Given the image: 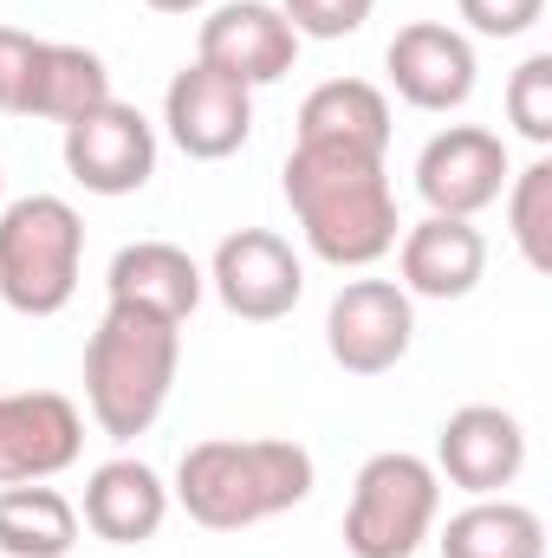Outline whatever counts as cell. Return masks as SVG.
I'll list each match as a JSON object with an SVG mask.
<instances>
[{
  "instance_id": "6da1fadb",
  "label": "cell",
  "mask_w": 552,
  "mask_h": 558,
  "mask_svg": "<svg viewBox=\"0 0 552 558\" xmlns=\"http://www.w3.org/2000/svg\"><path fill=\"white\" fill-rule=\"evenodd\" d=\"M279 189H286V208L305 234V247L325 260V267H377L404 221H397V189H391V169L384 156L371 149H345V143H292L286 149V169H279Z\"/></svg>"
},
{
  "instance_id": "7a4b0ae2",
  "label": "cell",
  "mask_w": 552,
  "mask_h": 558,
  "mask_svg": "<svg viewBox=\"0 0 552 558\" xmlns=\"http://www.w3.org/2000/svg\"><path fill=\"white\" fill-rule=\"evenodd\" d=\"M312 481H319L312 454L286 435H248V441L215 435V441L182 448L169 500L208 533H248L261 520L292 513L312 494Z\"/></svg>"
},
{
  "instance_id": "3957f363",
  "label": "cell",
  "mask_w": 552,
  "mask_h": 558,
  "mask_svg": "<svg viewBox=\"0 0 552 558\" xmlns=\"http://www.w3.org/2000/svg\"><path fill=\"white\" fill-rule=\"evenodd\" d=\"M182 371V325L137 305H111L85 344V410L111 441H137L156 428Z\"/></svg>"
},
{
  "instance_id": "277c9868",
  "label": "cell",
  "mask_w": 552,
  "mask_h": 558,
  "mask_svg": "<svg viewBox=\"0 0 552 558\" xmlns=\"http://www.w3.org/2000/svg\"><path fill=\"white\" fill-rule=\"evenodd\" d=\"M85 221L65 195H20L0 208V299L20 318H59L79 292Z\"/></svg>"
},
{
  "instance_id": "5b68a950",
  "label": "cell",
  "mask_w": 552,
  "mask_h": 558,
  "mask_svg": "<svg viewBox=\"0 0 552 558\" xmlns=\"http://www.w3.org/2000/svg\"><path fill=\"white\" fill-rule=\"evenodd\" d=\"M442 520V474L410 454L384 448L358 468L345 507V553L351 558H416Z\"/></svg>"
},
{
  "instance_id": "8992f818",
  "label": "cell",
  "mask_w": 552,
  "mask_h": 558,
  "mask_svg": "<svg viewBox=\"0 0 552 558\" xmlns=\"http://www.w3.org/2000/svg\"><path fill=\"white\" fill-rule=\"evenodd\" d=\"M416 344V299L397 279H345L325 305V351L345 377H384Z\"/></svg>"
},
{
  "instance_id": "52a82bcc",
  "label": "cell",
  "mask_w": 552,
  "mask_h": 558,
  "mask_svg": "<svg viewBox=\"0 0 552 558\" xmlns=\"http://www.w3.org/2000/svg\"><path fill=\"white\" fill-rule=\"evenodd\" d=\"M507 143L481 124H448L422 143L416 156V195L429 202V215H455V221H475L481 208H494L507 195Z\"/></svg>"
},
{
  "instance_id": "ba28073f",
  "label": "cell",
  "mask_w": 552,
  "mask_h": 558,
  "mask_svg": "<svg viewBox=\"0 0 552 558\" xmlns=\"http://www.w3.org/2000/svg\"><path fill=\"white\" fill-rule=\"evenodd\" d=\"M208 286H215V299L235 318L274 325V318H286L299 305V292H305V260L292 254V241L274 234V228H235L215 247V260H208Z\"/></svg>"
},
{
  "instance_id": "9c48e42d",
  "label": "cell",
  "mask_w": 552,
  "mask_h": 558,
  "mask_svg": "<svg viewBox=\"0 0 552 558\" xmlns=\"http://www.w3.org/2000/svg\"><path fill=\"white\" fill-rule=\"evenodd\" d=\"M163 131L189 162H221L254 137V92L195 59L163 92Z\"/></svg>"
},
{
  "instance_id": "30bf717a",
  "label": "cell",
  "mask_w": 552,
  "mask_h": 558,
  "mask_svg": "<svg viewBox=\"0 0 552 558\" xmlns=\"http://www.w3.org/2000/svg\"><path fill=\"white\" fill-rule=\"evenodd\" d=\"M85 454V416L59 390H7L0 397V487H33L65 474Z\"/></svg>"
},
{
  "instance_id": "8fae6325",
  "label": "cell",
  "mask_w": 552,
  "mask_h": 558,
  "mask_svg": "<svg viewBox=\"0 0 552 558\" xmlns=\"http://www.w3.org/2000/svg\"><path fill=\"white\" fill-rule=\"evenodd\" d=\"M65 169L92 195H137L156 175V124L137 105L105 98L79 124H65Z\"/></svg>"
},
{
  "instance_id": "7c38bea8",
  "label": "cell",
  "mask_w": 552,
  "mask_h": 558,
  "mask_svg": "<svg viewBox=\"0 0 552 558\" xmlns=\"http://www.w3.org/2000/svg\"><path fill=\"white\" fill-rule=\"evenodd\" d=\"M448 487H461L468 500H488L501 487L520 481L527 468V428L501 403H461L435 435V461H429Z\"/></svg>"
},
{
  "instance_id": "4fadbf2b",
  "label": "cell",
  "mask_w": 552,
  "mask_h": 558,
  "mask_svg": "<svg viewBox=\"0 0 552 558\" xmlns=\"http://www.w3.org/2000/svg\"><path fill=\"white\" fill-rule=\"evenodd\" d=\"M195 59L241 78L248 92H261V85H279L292 72L299 33L286 26L274 0H221V7H208V20L195 33Z\"/></svg>"
},
{
  "instance_id": "5bb4252c",
  "label": "cell",
  "mask_w": 552,
  "mask_h": 558,
  "mask_svg": "<svg viewBox=\"0 0 552 558\" xmlns=\"http://www.w3.org/2000/svg\"><path fill=\"white\" fill-rule=\"evenodd\" d=\"M384 72H391V85H397V98L410 105V111H461L468 98H475V46H468V33H455V26H442V20H410V26H397V39L384 46Z\"/></svg>"
},
{
  "instance_id": "9a60e30c",
  "label": "cell",
  "mask_w": 552,
  "mask_h": 558,
  "mask_svg": "<svg viewBox=\"0 0 552 558\" xmlns=\"http://www.w3.org/2000/svg\"><path fill=\"white\" fill-rule=\"evenodd\" d=\"M397 286L410 299H468L488 274V241L475 221L455 215H422L416 228L397 234Z\"/></svg>"
},
{
  "instance_id": "2e32d148",
  "label": "cell",
  "mask_w": 552,
  "mask_h": 558,
  "mask_svg": "<svg viewBox=\"0 0 552 558\" xmlns=\"http://www.w3.org/2000/svg\"><path fill=\"white\" fill-rule=\"evenodd\" d=\"M79 520L105 546H149L163 533V520H169V487H163V474L149 461L118 454V461L92 468L85 500H79Z\"/></svg>"
},
{
  "instance_id": "e0dca14e",
  "label": "cell",
  "mask_w": 552,
  "mask_h": 558,
  "mask_svg": "<svg viewBox=\"0 0 552 558\" xmlns=\"http://www.w3.org/2000/svg\"><path fill=\"white\" fill-rule=\"evenodd\" d=\"M105 292H111V305H137V312H156V318H176L182 325L202 305L208 274L176 241H131V247L111 254Z\"/></svg>"
},
{
  "instance_id": "ac0fdd59",
  "label": "cell",
  "mask_w": 552,
  "mask_h": 558,
  "mask_svg": "<svg viewBox=\"0 0 552 558\" xmlns=\"http://www.w3.org/2000/svg\"><path fill=\"white\" fill-rule=\"evenodd\" d=\"M111 98V65L92 52V46H72V39H39L33 52V72H26V98H20V118H39V124H79L85 111H98Z\"/></svg>"
},
{
  "instance_id": "d6986e66",
  "label": "cell",
  "mask_w": 552,
  "mask_h": 558,
  "mask_svg": "<svg viewBox=\"0 0 552 558\" xmlns=\"http://www.w3.org/2000/svg\"><path fill=\"white\" fill-rule=\"evenodd\" d=\"M292 143H345V149H391V98L371 78H325L299 105Z\"/></svg>"
},
{
  "instance_id": "ffe728a7",
  "label": "cell",
  "mask_w": 552,
  "mask_h": 558,
  "mask_svg": "<svg viewBox=\"0 0 552 558\" xmlns=\"http://www.w3.org/2000/svg\"><path fill=\"white\" fill-rule=\"evenodd\" d=\"M435 546H442V558H547V520L507 494H488V500H468L461 513H448Z\"/></svg>"
},
{
  "instance_id": "44dd1931",
  "label": "cell",
  "mask_w": 552,
  "mask_h": 558,
  "mask_svg": "<svg viewBox=\"0 0 552 558\" xmlns=\"http://www.w3.org/2000/svg\"><path fill=\"white\" fill-rule=\"evenodd\" d=\"M79 546V507L33 481V487H0V558H65Z\"/></svg>"
},
{
  "instance_id": "7402d4cb",
  "label": "cell",
  "mask_w": 552,
  "mask_h": 558,
  "mask_svg": "<svg viewBox=\"0 0 552 558\" xmlns=\"http://www.w3.org/2000/svg\"><path fill=\"white\" fill-rule=\"evenodd\" d=\"M507 234L533 274H552V162L533 156L507 175Z\"/></svg>"
},
{
  "instance_id": "603a6c76",
  "label": "cell",
  "mask_w": 552,
  "mask_h": 558,
  "mask_svg": "<svg viewBox=\"0 0 552 558\" xmlns=\"http://www.w3.org/2000/svg\"><path fill=\"white\" fill-rule=\"evenodd\" d=\"M507 124L533 143V149L552 143V52L520 59V72L507 78Z\"/></svg>"
},
{
  "instance_id": "cb8c5ba5",
  "label": "cell",
  "mask_w": 552,
  "mask_h": 558,
  "mask_svg": "<svg viewBox=\"0 0 552 558\" xmlns=\"http://www.w3.org/2000/svg\"><path fill=\"white\" fill-rule=\"evenodd\" d=\"M299 39H351L377 0H274Z\"/></svg>"
},
{
  "instance_id": "d4e9b609",
  "label": "cell",
  "mask_w": 552,
  "mask_h": 558,
  "mask_svg": "<svg viewBox=\"0 0 552 558\" xmlns=\"http://www.w3.org/2000/svg\"><path fill=\"white\" fill-rule=\"evenodd\" d=\"M455 13L481 33V39H520L547 20V0H455Z\"/></svg>"
},
{
  "instance_id": "484cf974",
  "label": "cell",
  "mask_w": 552,
  "mask_h": 558,
  "mask_svg": "<svg viewBox=\"0 0 552 558\" xmlns=\"http://www.w3.org/2000/svg\"><path fill=\"white\" fill-rule=\"evenodd\" d=\"M33 52H39V39H33L26 26H0V111H7V118H20Z\"/></svg>"
},
{
  "instance_id": "4316f807",
  "label": "cell",
  "mask_w": 552,
  "mask_h": 558,
  "mask_svg": "<svg viewBox=\"0 0 552 558\" xmlns=\"http://www.w3.org/2000/svg\"><path fill=\"white\" fill-rule=\"evenodd\" d=\"M149 13H208L215 0H143Z\"/></svg>"
},
{
  "instance_id": "83f0119b",
  "label": "cell",
  "mask_w": 552,
  "mask_h": 558,
  "mask_svg": "<svg viewBox=\"0 0 552 558\" xmlns=\"http://www.w3.org/2000/svg\"><path fill=\"white\" fill-rule=\"evenodd\" d=\"M0 208H7V175H0Z\"/></svg>"
}]
</instances>
